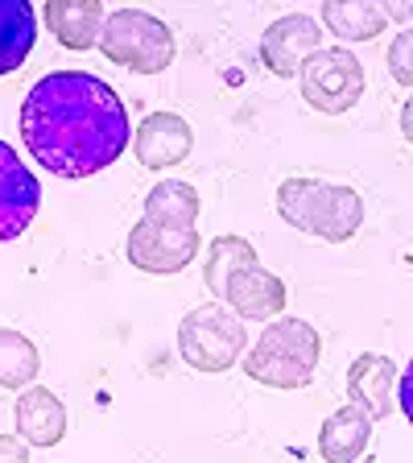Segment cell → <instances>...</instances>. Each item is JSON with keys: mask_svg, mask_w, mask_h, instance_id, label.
<instances>
[{"mask_svg": "<svg viewBox=\"0 0 413 463\" xmlns=\"http://www.w3.org/2000/svg\"><path fill=\"white\" fill-rule=\"evenodd\" d=\"M389 75H393V83L401 87H413V29H401L393 42H389Z\"/></svg>", "mask_w": 413, "mask_h": 463, "instance_id": "21", "label": "cell"}, {"mask_svg": "<svg viewBox=\"0 0 413 463\" xmlns=\"http://www.w3.org/2000/svg\"><path fill=\"white\" fill-rule=\"evenodd\" d=\"M323 50V29L306 13H286L260 33V62L277 79H298L302 62Z\"/></svg>", "mask_w": 413, "mask_h": 463, "instance_id": "9", "label": "cell"}, {"mask_svg": "<svg viewBox=\"0 0 413 463\" xmlns=\"http://www.w3.org/2000/svg\"><path fill=\"white\" fill-rule=\"evenodd\" d=\"M249 352V331L223 302H202L178 323V356L194 373H228Z\"/></svg>", "mask_w": 413, "mask_h": 463, "instance_id": "5", "label": "cell"}, {"mask_svg": "<svg viewBox=\"0 0 413 463\" xmlns=\"http://www.w3.org/2000/svg\"><path fill=\"white\" fill-rule=\"evenodd\" d=\"M21 141L42 170L58 178H91L120 162L133 128L108 79L87 71H50L25 91Z\"/></svg>", "mask_w": 413, "mask_h": 463, "instance_id": "1", "label": "cell"}, {"mask_svg": "<svg viewBox=\"0 0 413 463\" xmlns=\"http://www.w3.org/2000/svg\"><path fill=\"white\" fill-rule=\"evenodd\" d=\"M194 149V133L178 112H149L133 133V154L145 170H174Z\"/></svg>", "mask_w": 413, "mask_h": 463, "instance_id": "10", "label": "cell"}, {"mask_svg": "<svg viewBox=\"0 0 413 463\" xmlns=\"http://www.w3.org/2000/svg\"><path fill=\"white\" fill-rule=\"evenodd\" d=\"M202 212V199L191 183H178V178H162L154 191L145 194V212L141 220L157 223V228H178V232H194Z\"/></svg>", "mask_w": 413, "mask_h": 463, "instance_id": "16", "label": "cell"}, {"mask_svg": "<svg viewBox=\"0 0 413 463\" xmlns=\"http://www.w3.org/2000/svg\"><path fill=\"white\" fill-rule=\"evenodd\" d=\"M397 381H401V368L393 364L389 356L380 352H360L347 368V402L356 405L360 414H368L372 422L393 414V393H397Z\"/></svg>", "mask_w": 413, "mask_h": 463, "instance_id": "11", "label": "cell"}, {"mask_svg": "<svg viewBox=\"0 0 413 463\" xmlns=\"http://www.w3.org/2000/svg\"><path fill=\"white\" fill-rule=\"evenodd\" d=\"M13 414H17V439L25 447H42L46 451V447H58L67 439V405L58 402L54 389L46 385L21 389Z\"/></svg>", "mask_w": 413, "mask_h": 463, "instance_id": "13", "label": "cell"}, {"mask_svg": "<svg viewBox=\"0 0 413 463\" xmlns=\"http://www.w3.org/2000/svg\"><path fill=\"white\" fill-rule=\"evenodd\" d=\"M202 249L199 228L194 232H178V228H157L149 220H136L128 228V265L141 273H154V278H170V273H183Z\"/></svg>", "mask_w": 413, "mask_h": 463, "instance_id": "7", "label": "cell"}, {"mask_svg": "<svg viewBox=\"0 0 413 463\" xmlns=\"http://www.w3.org/2000/svg\"><path fill=\"white\" fill-rule=\"evenodd\" d=\"M368 443H372V418L360 414L356 405H339L318 430V455L327 463H356Z\"/></svg>", "mask_w": 413, "mask_h": 463, "instance_id": "15", "label": "cell"}, {"mask_svg": "<svg viewBox=\"0 0 413 463\" xmlns=\"http://www.w3.org/2000/svg\"><path fill=\"white\" fill-rule=\"evenodd\" d=\"M42 373V352L33 339L13 327H0V389H29Z\"/></svg>", "mask_w": 413, "mask_h": 463, "instance_id": "20", "label": "cell"}, {"mask_svg": "<svg viewBox=\"0 0 413 463\" xmlns=\"http://www.w3.org/2000/svg\"><path fill=\"white\" fill-rule=\"evenodd\" d=\"M273 207L289 228L327 244H347L364 223V199L352 186L327 183V178H286L277 186Z\"/></svg>", "mask_w": 413, "mask_h": 463, "instance_id": "3", "label": "cell"}, {"mask_svg": "<svg viewBox=\"0 0 413 463\" xmlns=\"http://www.w3.org/2000/svg\"><path fill=\"white\" fill-rule=\"evenodd\" d=\"M298 87L314 112L343 116L364 99V62L347 46H323L298 71Z\"/></svg>", "mask_w": 413, "mask_h": 463, "instance_id": "6", "label": "cell"}, {"mask_svg": "<svg viewBox=\"0 0 413 463\" xmlns=\"http://www.w3.org/2000/svg\"><path fill=\"white\" fill-rule=\"evenodd\" d=\"M397 405H401V414H405V422L413 426V360L405 364V373H401V381H397Z\"/></svg>", "mask_w": 413, "mask_h": 463, "instance_id": "22", "label": "cell"}, {"mask_svg": "<svg viewBox=\"0 0 413 463\" xmlns=\"http://www.w3.org/2000/svg\"><path fill=\"white\" fill-rule=\"evenodd\" d=\"M380 13H385V21H401L405 29L413 21V5H380Z\"/></svg>", "mask_w": 413, "mask_h": 463, "instance_id": "24", "label": "cell"}, {"mask_svg": "<svg viewBox=\"0 0 413 463\" xmlns=\"http://www.w3.org/2000/svg\"><path fill=\"white\" fill-rule=\"evenodd\" d=\"M0 463H29V447L17 434H0Z\"/></svg>", "mask_w": 413, "mask_h": 463, "instance_id": "23", "label": "cell"}, {"mask_svg": "<svg viewBox=\"0 0 413 463\" xmlns=\"http://www.w3.org/2000/svg\"><path fill=\"white\" fill-rule=\"evenodd\" d=\"M401 133H405V141L413 145V96L405 99V108H401Z\"/></svg>", "mask_w": 413, "mask_h": 463, "instance_id": "25", "label": "cell"}, {"mask_svg": "<svg viewBox=\"0 0 413 463\" xmlns=\"http://www.w3.org/2000/svg\"><path fill=\"white\" fill-rule=\"evenodd\" d=\"M318 356H323V335L310 327L306 318L281 315V318H273V323H265V331L252 339L240 368L257 385L306 389L310 381H314Z\"/></svg>", "mask_w": 413, "mask_h": 463, "instance_id": "2", "label": "cell"}, {"mask_svg": "<svg viewBox=\"0 0 413 463\" xmlns=\"http://www.w3.org/2000/svg\"><path fill=\"white\" fill-rule=\"evenodd\" d=\"M42 183L38 174L21 162L9 141H0V244L17 241L29 223L38 220Z\"/></svg>", "mask_w": 413, "mask_h": 463, "instance_id": "8", "label": "cell"}, {"mask_svg": "<svg viewBox=\"0 0 413 463\" xmlns=\"http://www.w3.org/2000/svg\"><path fill=\"white\" fill-rule=\"evenodd\" d=\"M323 25L343 42H372L385 33V13L380 5H364V0H331L323 5Z\"/></svg>", "mask_w": 413, "mask_h": 463, "instance_id": "19", "label": "cell"}, {"mask_svg": "<svg viewBox=\"0 0 413 463\" xmlns=\"http://www.w3.org/2000/svg\"><path fill=\"white\" fill-rule=\"evenodd\" d=\"M42 21L58 38L62 50H99V33H104V5L99 0H46L42 5Z\"/></svg>", "mask_w": 413, "mask_h": 463, "instance_id": "14", "label": "cell"}, {"mask_svg": "<svg viewBox=\"0 0 413 463\" xmlns=\"http://www.w3.org/2000/svg\"><path fill=\"white\" fill-rule=\"evenodd\" d=\"M223 302H228V310L240 318V323H273V318H281V310H286L289 289L277 273L252 265V269L236 273V278L228 281Z\"/></svg>", "mask_w": 413, "mask_h": 463, "instance_id": "12", "label": "cell"}, {"mask_svg": "<svg viewBox=\"0 0 413 463\" xmlns=\"http://www.w3.org/2000/svg\"><path fill=\"white\" fill-rule=\"evenodd\" d=\"M99 54L133 75H162L174 62V29L145 9H116L104 21Z\"/></svg>", "mask_w": 413, "mask_h": 463, "instance_id": "4", "label": "cell"}, {"mask_svg": "<svg viewBox=\"0 0 413 463\" xmlns=\"http://www.w3.org/2000/svg\"><path fill=\"white\" fill-rule=\"evenodd\" d=\"M252 265H260V260H257V249H252L244 236H215V241L207 244V269H202V281H207V289L215 294V302H223L228 281L236 278V273L252 269Z\"/></svg>", "mask_w": 413, "mask_h": 463, "instance_id": "18", "label": "cell"}, {"mask_svg": "<svg viewBox=\"0 0 413 463\" xmlns=\"http://www.w3.org/2000/svg\"><path fill=\"white\" fill-rule=\"evenodd\" d=\"M38 42V9L29 0H0V75L21 71Z\"/></svg>", "mask_w": 413, "mask_h": 463, "instance_id": "17", "label": "cell"}]
</instances>
